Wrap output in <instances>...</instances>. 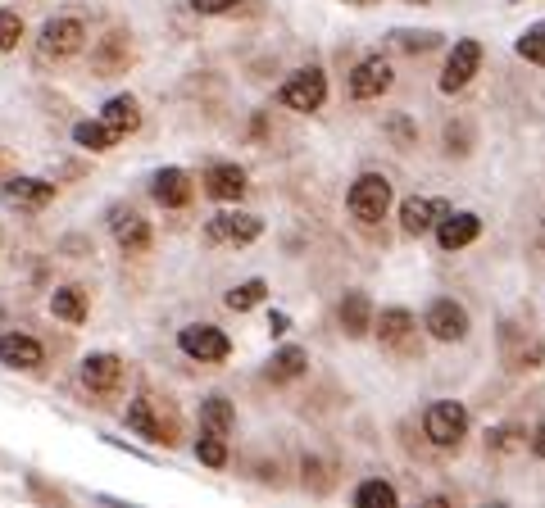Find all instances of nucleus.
Masks as SVG:
<instances>
[{"label": "nucleus", "instance_id": "1", "mask_svg": "<svg viewBox=\"0 0 545 508\" xmlns=\"http://www.w3.org/2000/svg\"><path fill=\"white\" fill-rule=\"evenodd\" d=\"M423 431H427V440H432V445H441V450H455L459 440L468 436V409H464V404H455V400L432 404V409H427V418H423Z\"/></svg>", "mask_w": 545, "mask_h": 508}, {"label": "nucleus", "instance_id": "2", "mask_svg": "<svg viewBox=\"0 0 545 508\" xmlns=\"http://www.w3.org/2000/svg\"><path fill=\"white\" fill-rule=\"evenodd\" d=\"M346 205H350V214H355L359 223H377V218H387V209H391V182H387V177H377V173H364L355 186H350Z\"/></svg>", "mask_w": 545, "mask_h": 508}, {"label": "nucleus", "instance_id": "3", "mask_svg": "<svg viewBox=\"0 0 545 508\" xmlns=\"http://www.w3.org/2000/svg\"><path fill=\"white\" fill-rule=\"evenodd\" d=\"M278 100L287 109H300V114H309V109H318L327 100V78L318 69H300V73H291L287 82H282V91H278Z\"/></svg>", "mask_w": 545, "mask_h": 508}, {"label": "nucleus", "instance_id": "4", "mask_svg": "<svg viewBox=\"0 0 545 508\" xmlns=\"http://www.w3.org/2000/svg\"><path fill=\"white\" fill-rule=\"evenodd\" d=\"M128 427L137 431V436L155 440V445H173V440H178L173 418H164V413H159V400H150V395H141V400L128 404Z\"/></svg>", "mask_w": 545, "mask_h": 508}, {"label": "nucleus", "instance_id": "5", "mask_svg": "<svg viewBox=\"0 0 545 508\" xmlns=\"http://www.w3.org/2000/svg\"><path fill=\"white\" fill-rule=\"evenodd\" d=\"M178 345H182V354H191V359H200V363H223L228 359V350H232L228 336L218 332V327H209V323L182 327Z\"/></svg>", "mask_w": 545, "mask_h": 508}, {"label": "nucleus", "instance_id": "6", "mask_svg": "<svg viewBox=\"0 0 545 508\" xmlns=\"http://www.w3.org/2000/svg\"><path fill=\"white\" fill-rule=\"evenodd\" d=\"M82 41H87L82 19L60 14V19H50L46 28H41V55H46V59H64V55H73V50H82Z\"/></svg>", "mask_w": 545, "mask_h": 508}, {"label": "nucleus", "instance_id": "7", "mask_svg": "<svg viewBox=\"0 0 545 508\" xmlns=\"http://www.w3.org/2000/svg\"><path fill=\"white\" fill-rule=\"evenodd\" d=\"M423 327L436 336V341H464L468 336V309L455 300H432L427 304Z\"/></svg>", "mask_w": 545, "mask_h": 508}, {"label": "nucleus", "instance_id": "8", "mask_svg": "<svg viewBox=\"0 0 545 508\" xmlns=\"http://www.w3.org/2000/svg\"><path fill=\"white\" fill-rule=\"evenodd\" d=\"M477 64H482V46H477V41H459V46L450 50V59H446V73H441V91H446V96L464 91L468 82H473Z\"/></svg>", "mask_w": 545, "mask_h": 508}, {"label": "nucleus", "instance_id": "9", "mask_svg": "<svg viewBox=\"0 0 545 508\" xmlns=\"http://www.w3.org/2000/svg\"><path fill=\"white\" fill-rule=\"evenodd\" d=\"M82 386L91 395H114L123 386V363L119 354H87L82 359Z\"/></svg>", "mask_w": 545, "mask_h": 508}, {"label": "nucleus", "instance_id": "10", "mask_svg": "<svg viewBox=\"0 0 545 508\" xmlns=\"http://www.w3.org/2000/svg\"><path fill=\"white\" fill-rule=\"evenodd\" d=\"M382 91H391V64L382 55H373L350 73V96L355 100H377Z\"/></svg>", "mask_w": 545, "mask_h": 508}, {"label": "nucleus", "instance_id": "11", "mask_svg": "<svg viewBox=\"0 0 545 508\" xmlns=\"http://www.w3.org/2000/svg\"><path fill=\"white\" fill-rule=\"evenodd\" d=\"M264 232L255 214H214L209 218V241H228V245H250Z\"/></svg>", "mask_w": 545, "mask_h": 508}, {"label": "nucleus", "instance_id": "12", "mask_svg": "<svg viewBox=\"0 0 545 508\" xmlns=\"http://www.w3.org/2000/svg\"><path fill=\"white\" fill-rule=\"evenodd\" d=\"M109 232H114V241L128 254L150 250V227H146V218L132 214V209H114V214H109Z\"/></svg>", "mask_w": 545, "mask_h": 508}, {"label": "nucleus", "instance_id": "13", "mask_svg": "<svg viewBox=\"0 0 545 508\" xmlns=\"http://www.w3.org/2000/svg\"><path fill=\"white\" fill-rule=\"evenodd\" d=\"M446 214H450L446 200H423V196H414V200H405V205H400V227H405L409 236H423L427 227H436Z\"/></svg>", "mask_w": 545, "mask_h": 508}, {"label": "nucleus", "instance_id": "14", "mask_svg": "<svg viewBox=\"0 0 545 508\" xmlns=\"http://www.w3.org/2000/svg\"><path fill=\"white\" fill-rule=\"evenodd\" d=\"M477 232H482V218L477 214H455V209L436 223V241H441V250H464V245L477 241Z\"/></svg>", "mask_w": 545, "mask_h": 508}, {"label": "nucleus", "instance_id": "15", "mask_svg": "<svg viewBox=\"0 0 545 508\" xmlns=\"http://www.w3.org/2000/svg\"><path fill=\"white\" fill-rule=\"evenodd\" d=\"M0 363H5V368L32 372V368H41V363H46V350H41L32 336L10 332V336H0Z\"/></svg>", "mask_w": 545, "mask_h": 508}, {"label": "nucleus", "instance_id": "16", "mask_svg": "<svg viewBox=\"0 0 545 508\" xmlns=\"http://www.w3.org/2000/svg\"><path fill=\"white\" fill-rule=\"evenodd\" d=\"M150 196H155L164 209H182V205L191 200V182H187V173H182V168H159L155 182H150Z\"/></svg>", "mask_w": 545, "mask_h": 508}, {"label": "nucleus", "instance_id": "17", "mask_svg": "<svg viewBox=\"0 0 545 508\" xmlns=\"http://www.w3.org/2000/svg\"><path fill=\"white\" fill-rule=\"evenodd\" d=\"M205 191L214 200H241L246 196V173L237 164H214L205 173Z\"/></svg>", "mask_w": 545, "mask_h": 508}, {"label": "nucleus", "instance_id": "18", "mask_svg": "<svg viewBox=\"0 0 545 508\" xmlns=\"http://www.w3.org/2000/svg\"><path fill=\"white\" fill-rule=\"evenodd\" d=\"M5 200H10V205H23V209H41L55 200V186L37 182V177H14V182H5Z\"/></svg>", "mask_w": 545, "mask_h": 508}, {"label": "nucleus", "instance_id": "19", "mask_svg": "<svg viewBox=\"0 0 545 508\" xmlns=\"http://www.w3.org/2000/svg\"><path fill=\"white\" fill-rule=\"evenodd\" d=\"M368 327H373V304H368L364 291H350L346 300H341V332H346V336H364Z\"/></svg>", "mask_w": 545, "mask_h": 508}, {"label": "nucleus", "instance_id": "20", "mask_svg": "<svg viewBox=\"0 0 545 508\" xmlns=\"http://www.w3.org/2000/svg\"><path fill=\"white\" fill-rule=\"evenodd\" d=\"M377 336H382V345H405L409 332H414V313L409 309H382V318H377Z\"/></svg>", "mask_w": 545, "mask_h": 508}, {"label": "nucleus", "instance_id": "21", "mask_svg": "<svg viewBox=\"0 0 545 508\" xmlns=\"http://www.w3.org/2000/svg\"><path fill=\"white\" fill-rule=\"evenodd\" d=\"M50 313L64 318V323H82V318H87V295H82V286H60V291L50 295Z\"/></svg>", "mask_w": 545, "mask_h": 508}, {"label": "nucleus", "instance_id": "22", "mask_svg": "<svg viewBox=\"0 0 545 508\" xmlns=\"http://www.w3.org/2000/svg\"><path fill=\"white\" fill-rule=\"evenodd\" d=\"M100 118H105V123L123 137V132H132V127L141 123V109H137V100H132V96H114V100L105 105V114H100Z\"/></svg>", "mask_w": 545, "mask_h": 508}, {"label": "nucleus", "instance_id": "23", "mask_svg": "<svg viewBox=\"0 0 545 508\" xmlns=\"http://www.w3.org/2000/svg\"><path fill=\"white\" fill-rule=\"evenodd\" d=\"M200 427H205L209 436H228L232 431V404L223 400V395L205 400V409H200Z\"/></svg>", "mask_w": 545, "mask_h": 508}, {"label": "nucleus", "instance_id": "24", "mask_svg": "<svg viewBox=\"0 0 545 508\" xmlns=\"http://www.w3.org/2000/svg\"><path fill=\"white\" fill-rule=\"evenodd\" d=\"M73 137H78V146H87V150H109L114 141H119V132L100 118V123H78L73 127Z\"/></svg>", "mask_w": 545, "mask_h": 508}, {"label": "nucleus", "instance_id": "25", "mask_svg": "<svg viewBox=\"0 0 545 508\" xmlns=\"http://www.w3.org/2000/svg\"><path fill=\"white\" fill-rule=\"evenodd\" d=\"M305 372V350H296V345H287V350L273 354V363H268V377L273 381H291Z\"/></svg>", "mask_w": 545, "mask_h": 508}, {"label": "nucleus", "instance_id": "26", "mask_svg": "<svg viewBox=\"0 0 545 508\" xmlns=\"http://www.w3.org/2000/svg\"><path fill=\"white\" fill-rule=\"evenodd\" d=\"M355 504L359 508H396V486H387V481H364V486L355 490Z\"/></svg>", "mask_w": 545, "mask_h": 508}, {"label": "nucleus", "instance_id": "27", "mask_svg": "<svg viewBox=\"0 0 545 508\" xmlns=\"http://www.w3.org/2000/svg\"><path fill=\"white\" fill-rule=\"evenodd\" d=\"M518 55L532 59V64H545V23H532V28L518 37Z\"/></svg>", "mask_w": 545, "mask_h": 508}, {"label": "nucleus", "instance_id": "28", "mask_svg": "<svg viewBox=\"0 0 545 508\" xmlns=\"http://www.w3.org/2000/svg\"><path fill=\"white\" fill-rule=\"evenodd\" d=\"M523 445H527V436L514 427H496L491 436H486V450L491 454H514V450H523Z\"/></svg>", "mask_w": 545, "mask_h": 508}, {"label": "nucleus", "instance_id": "29", "mask_svg": "<svg viewBox=\"0 0 545 508\" xmlns=\"http://www.w3.org/2000/svg\"><path fill=\"white\" fill-rule=\"evenodd\" d=\"M264 295H268L264 282H246V286H237V291H228V309L246 313V309H255V304L264 300Z\"/></svg>", "mask_w": 545, "mask_h": 508}, {"label": "nucleus", "instance_id": "30", "mask_svg": "<svg viewBox=\"0 0 545 508\" xmlns=\"http://www.w3.org/2000/svg\"><path fill=\"white\" fill-rule=\"evenodd\" d=\"M196 454H200V463H205V468H223V463H228V445H223V436H200V445H196Z\"/></svg>", "mask_w": 545, "mask_h": 508}, {"label": "nucleus", "instance_id": "31", "mask_svg": "<svg viewBox=\"0 0 545 508\" xmlns=\"http://www.w3.org/2000/svg\"><path fill=\"white\" fill-rule=\"evenodd\" d=\"M19 37H23V19L19 14H10V10H0V50H14L19 46Z\"/></svg>", "mask_w": 545, "mask_h": 508}, {"label": "nucleus", "instance_id": "32", "mask_svg": "<svg viewBox=\"0 0 545 508\" xmlns=\"http://www.w3.org/2000/svg\"><path fill=\"white\" fill-rule=\"evenodd\" d=\"M396 46H405V50H432L436 46V32H396Z\"/></svg>", "mask_w": 545, "mask_h": 508}, {"label": "nucleus", "instance_id": "33", "mask_svg": "<svg viewBox=\"0 0 545 508\" xmlns=\"http://www.w3.org/2000/svg\"><path fill=\"white\" fill-rule=\"evenodd\" d=\"M200 14H228V10H237L241 0H191Z\"/></svg>", "mask_w": 545, "mask_h": 508}, {"label": "nucleus", "instance_id": "34", "mask_svg": "<svg viewBox=\"0 0 545 508\" xmlns=\"http://www.w3.org/2000/svg\"><path fill=\"white\" fill-rule=\"evenodd\" d=\"M391 132H396V137L405 141V146H409V141H414V132H409V123H405V118H391Z\"/></svg>", "mask_w": 545, "mask_h": 508}, {"label": "nucleus", "instance_id": "35", "mask_svg": "<svg viewBox=\"0 0 545 508\" xmlns=\"http://www.w3.org/2000/svg\"><path fill=\"white\" fill-rule=\"evenodd\" d=\"M532 454H541V459H545V422L532 431Z\"/></svg>", "mask_w": 545, "mask_h": 508}, {"label": "nucleus", "instance_id": "36", "mask_svg": "<svg viewBox=\"0 0 545 508\" xmlns=\"http://www.w3.org/2000/svg\"><path fill=\"white\" fill-rule=\"evenodd\" d=\"M268 327H273V336H282V332H287V313H273V323H268Z\"/></svg>", "mask_w": 545, "mask_h": 508}, {"label": "nucleus", "instance_id": "37", "mask_svg": "<svg viewBox=\"0 0 545 508\" xmlns=\"http://www.w3.org/2000/svg\"><path fill=\"white\" fill-rule=\"evenodd\" d=\"M346 5H377V0H346Z\"/></svg>", "mask_w": 545, "mask_h": 508}, {"label": "nucleus", "instance_id": "38", "mask_svg": "<svg viewBox=\"0 0 545 508\" xmlns=\"http://www.w3.org/2000/svg\"><path fill=\"white\" fill-rule=\"evenodd\" d=\"M414 5H423V0H414Z\"/></svg>", "mask_w": 545, "mask_h": 508}, {"label": "nucleus", "instance_id": "39", "mask_svg": "<svg viewBox=\"0 0 545 508\" xmlns=\"http://www.w3.org/2000/svg\"><path fill=\"white\" fill-rule=\"evenodd\" d=\"M541 241H545V236H541Z\"/></svg>", "mask_w": 545, "mask_h": 508}]
</instances>
